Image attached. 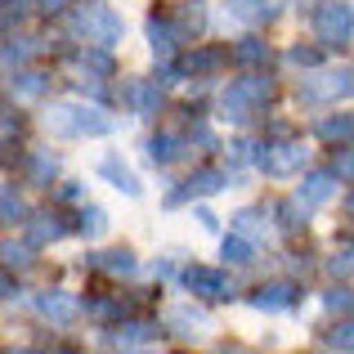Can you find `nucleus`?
Returning a JSON list of instances; mask_svg holds the SVG:
<instances>
[{"label": "nucleus", "instance_id": "31", "mask_svg": "<svg viewBox=\"0 0 354 354\" xmlns=\"http://www.w3.org/2000/svg\"><path fill=\"white\" fill-rule=\"evenodd\" d=\"M332 175H337V180H350V184H354V148H341V153L332 157Z\"/></svg>", "mask_w": 354, "mask_h": 354}, {"label": "nucleus", "instance_id": "28", "mask_svg": "<svg viewBox=\"0 0 354 354\" xmlns=\"http://www.w3.org/2000/svg\"><path fill=\"white\" fill-rule=\"evenodd\" d=\"M234 14L238 18H274V0H238Z\"/></svg>", "mask_w": 354, "mask_h": 354}, {"label": "nucleus", "instance_id": "4", "mask_svg": "<svg viewBox=\"0 0 354 354\" xmlns=\"http://www.w3.org/2000/svg\"><path fill=\"white\" fill-rule=\"evenodd\" d=\"M354 32V9L341 5V0H328V5H319V14H314V36H319L323 45H346Z\"/></svg>", "mask_w": 354, "mask_h": 354}, {"label": "nucleus", "instance_id": "30", "mask_svg": "<svg viewBox=\"0 0 354 354\" xmlns=\"http://www.w3.org/2000/svg\"><path fill=\"white\" fill-rule=\"evenodd\" d=\"M323 305H328L332 314H346V310H354V292H346V287H332V292L323 296Z\"/></svg>", "mask_w": 354, "mask_h": 354}, {"label": "nucleus", "instance_id": "20", "mask_svg": "<svg viewBox=\"0 0 354 354\" xmlns=\"http://www.w3.org/2000/svg\"><path fill=\"white\" fill-rule=\"evenodd\" d=\"M175 157H180V139L175 135H153L148 139V162L166 166V162H175Z\"/></svg>", "mask_w": 354, "mask_h": 354}, {"label": "nucleus", "instance_id": "39", "mask_svg": "<svg viewBox=\"0 0 354 354\" xmlns=\"http://www.w3.org/2000/svg\"><path fill=\"white\" fill-rule=\"evenodd\" d=\"M41 9H45V14H59V9H63V0H45Z\"/></svg>", "mask_w": 354, "mask_h": 354}, {"label": "nucleus", "instance_id": "10", "mask_svg": "<svg viewBox=\"0 0 354 354\" xmlns=\"http://www.w3.org/2000/svg\"><path fill=\"white\" fill-rule=\"evenodd\" d=\"M126 104L135 108L139 117H153L157 108H162V90H157V81H130V86H126Z\"/></svg>", "mask_w": 354, "mask_h": 354}, {"label": "nucleus", "instance_id": "5", "mask_svg": "<svg viewBox=\"0 0 354 354\" xmlns=\"http://www.w3.org/2000/svg\"><path fill=\"white\" fill-rule=\"evenodd\" d=\"M305 99H346L354 95V68H328L319 77H305L301 86Z\"/></svg>", "mask_w": 354, "mask_h": 354}, {"label": "nucleus", "instance_id": "23", "mask_svg": "<svg viewBox=\"0 0 354 354\" xmlns=\"http://www.w3.org/2000/svg\"><path fill=\"white\" fill-rule=\"evenodd\" d=\"M27 175H32L36 184H50L54 175H59V157H50V153H36L32 162H27Z\"/></svg>", "mask_w": 354, "mask_h": 354}, {"label": "nucleus", "instance_id": "17", "mask_svg": "<svg viewBox=\"0 0 354 354\" xmlns=\"http://www.w3.org/2000/svg\"><path fill=\"white\" fill-rule=\"evenodd\" d=\"M319 139H328V144H354V113L323 117L319 121Z\"/></svg>", "mask_w": 354, "mask_h": 354}, {"label": "nucleus", "instance_id": "13", "mask_svg": "<svg viewBox=\"0 0 354 354\" xmlns=\"http://www.w3.org/2000/svg\"><path fill=\"white\" fill-rule=\"evenodd\" d=\"M225 63H229L225 50H193L189 59L180 63V72H184V77H207V72H220Z\"/></svg>", "mask_w": 354, "mask_h": 354}, {"label": "nucleus", "instance_id": "42", "mask_svg": "<svg viewBox=\"0 0 354 354\" xmlns=\"http://www.w3.org/2000/svg\"><path fill=\"white\" fill-rule=\"evenodd\" d=\"M346 211H350V216H354V193H350V198H346Z\"/></svg>", "mask_w": 354, "mask_h": 354}, {"label": "nucleus", "instance_id": "8", "mask_svg": "<svg viewBox=\"0 0 354 354\" xmlns=\"http://www.w3.org/2000/svg\"><path fill=\"white\" fill-rule=\"evenodd\" d=\"M220 189H225V175L207 166V171H193L189 180H184V189H175L166 202H171V207H180L184 198H207V193H220Z\"/></svg>", "mask_w": 354, "mask_h": 354}, {"label": "nucleus", "instance_id": "1", "mask_svg": "<svg viewBox=\"0 0 354 354\" xmlns=\"http://www.w3.org/2000/svg\"><path fill=\"white\" fill-rule=\"evenodd\" d=\"M269 95H274V81H269V77H260V72H251V77H238L234 86L220 95V117L247 121L251 113H260V108L269 104Z\"/></svg>", "mask_w": 354, "mask_h": 354}, {"label": "nucleus", "instance_id": "2", "mask_svg": "<svg viewBox=\"0 0 354 354\" xmlns=\"http://www.w3.org/2000/svg\"><path fill=\"white\" fill-rule=\"evenodd\" d=\"M54 135H108L113 130V121H108L99 108H81V104H59L45 113Z\"/></svg>", "mask_w": 354, "mask_h": 354}, {"label": "nucleus", "instance_id": "3", "mask_svg": "<svg viewBox=\"0 0 354 354\" xmlns=\"http://www.w3.org/2000/svg\"><path fill=\"white\" fill-rule=\"evenodd\" d=\"M77 32L86 36V41H95V45H104V50H108V45L121 41V32H126V27H121V18L108 5H86L77 14Z\"/></svg>", "mask_w": 354, "mask_h": 354}, {"label": "nucleus", "instance_id": "38", "mask_svg": "<svg viewBox=\"0 0 354 354\" xmlns=\"http://www.w3.org/2000/svg\"><path fill=\"white\" fill-rule=\"evenodd\" d=\"M251 157V144H229V162H247Z\"/></svg>", "mask_w": 354, "mask_h": 354}, {"label": "nucleus", "instance_id": "21", "mask_svg": "<svg viewBox=\"0 0 354 354\" xmlns=\"http://www.w3.org/2000/svg\"><path fill=\"white\" fill-rule=\"evenodd\" d=\"M45 86H50V77H45V72H18V77H14V95L18 99H41Z\"/></svg>", "mask_w": 354, "mask_h": 354}, {"label": "nucleus", "instance_id": "32", "mask_svg": "<svg viewBox=\"0 0 354 354\" xmlns=\"http://www.w3.org/2000/svg\"><path fill=\"white\" fill-rule=\"evenodd\" d=\"M0 216H5L9 225H14V220L23 216V202H18V193H14V189H5V193H0Z\"/></svg>", "mask_w": 354, "mask_h": 354}, {"label": "nucleus", "instance_id": "27", "mask_svg": "<svg viewBox=\"0 0 354 354\" xmlns=\"http://www.w3.org/2000/svg\"><path fill=\"white\" fill-rule=\"evenodd\" d=\"M234 229H238L242 238H256V234H265V216H260V211H238Z\"/></svg>", "mask_w": 354, "mask_h": 354}, {"label": "nucleus", "instance_id": "15", "mask_svg": "<svg viewBox=\"0 0 354 354\" xmlns=\"http://www.w3.org/2000/svg\"><path fill=\"white\" fill-rule=\"evenodd\" d=\"M175 41H180V32H175L166 18H148V45H153L157 59H171V54H175Z\"/></svg>", "mask_w": 354, "mask_h": 354}, {"label": "nucleus", "instance_id": "6", "mask_svg": "<svg viewBox=\"0 0 354 354\" xmlns=\"http://www.w3.org/2000/svg\"><path fill=\"white\" fill-rule=\"evenodd\" d=\"M184 287H189L193 296H207V301H225V296H234L229 274L207 269V265H189V269H184Z\"/></svg>", "mask_w": 354, "mask_h": 354}, {"label": "nucleus", "instance_id": "37", "mask_svg": "<svg viewBox=\"0 0 354 354\" xmlns=\"http://www.w3.org/2000/svg\"><path fill=\"white\" fill-rule=\"evenodd\" d=\"M5 265H27V247H14V242H5Z\"/></svg>", "mask_w": 354, "mask_h": 354}, {"label": "nucleus", "instance_id": "16", "mask_svg": "<svg viewBox=\"0 0 354 354\" xmlns=\"http://www.w3.org/2000/svg\"><path fill=\"white\" fill-rule=\"evenodd\" d=\"M328 198H332V171L305 175V184H301V193H296V202H305V207H319V202H328Z\"/></svg>", "mask_w": 354, "mask_h": 354}, {"label": "nucleus", "instance_id": "7", "mask_svg": "<svg viewBox=\"0 0 354 354\" xmlns=\"http://www.w3.org/2000/svg\"><path fill=\"white\" fill-rule=\"evenodd\" d=\"M256 162L265 166V175H292V171H301V162H305V148L301 144H265L256 153Z\"/></svg>", "mask_w": 354, "mask_h": 354}, {"label": "nucleus", "instance_id": "12", "mask_svg": "<svg viewBox=\"0 0 354 354\" xmlns=\"http://www.w3.org/2000/svg\"><path fill=\"white\" fill-rule=\"evenodd\" d=\"M99 175H104V180L113 184V189L130 193V198H135V193H139V180H135V171H130V166L121 162L117 153H113V157H104V162H99Z\"/></svg>", "mask_w": 354, "mask_h": 354}, {"label": "nucleus", "instance_id": "25", "mask_svg": "<svg viewBox=\"0 0 354 354\" xmlns=\"http://www.w3.org/2000/svg\"><path fill=\"white\" fill-rule=\"evenodd\" d=\"M81 72H99V77H113V54L99 45V50H86L81 54Z\"/></svg>", "mask_w": 354, "mask_h": 354}, {"label": "nucleus", "instance_id": "34", "mask_svg": "<svg viewBox=\"0 0 354 354\" xmlns=\"http://www.w3.org/2000/svg\"><path fill=\"white\" fill-rule=\"evenodd\" d=\"M287 63H292V68H314V63H319V50H301V45H296V50H287Z\"/></svg>", "mask_w": 354, "mask_h": 354}, {"label": "nucleus", "instance_id": "9", "mask_svg": "<svg viewBox=\"0 0 354 354\" xmlns=\"http://www.w3.org/2000/svg\"><path fill=\"white\" fill-rule=\"evenodd\" d=\"M36 310H41L50 323H72L81 314V305L72 301L68 292H41V296H36Z\"/></svg>", "mask_w": 354, "mask_h": 354}, {"label": "nucleus", "instance_id": "19", "mask_svg": "<svg viewBox=\"0 0 354 354\" xmlns=\"http://www.w3.org/2000/svg\"><path fill=\"white\" fill-rule=\"evenodd\" d=\"M265 59H269V45L256 41V36H247V41L234 45V63H242V68H260Z\"/></svg>", "mask_w": 354, "mask_h": 354}, {"label": "nucleus", "instance_id": "22", "mask_svg": "<svg viewBox=\"0 0 354 354\" xmlns=\"http://www.w3.org/2000/svg\"><path fill=\"white\" fill-rule=\"evenodd\" d=\"M77 229L86 238H99V234H108V216L99 207H81V216H77Z\"/></svg>", "mask_w": 354, "mask_h": 354}, {"label": "nucleus", "instance_id": "26", "mask_svg": "<svg viewBox=\"0 0 354 354\" xmlns=\"http://www.w3.org/2000/svg\"><path fill=\"white\" fill-rule=\"evenodd\" d=\"M225 260H229V265H247V260H251V242L242 234H229L225 238Z\"/></svg>", "mask_w": 354, "mask_h": 354}, {"label": "nucleus", "instance_id": "33", "mask_svg": "<svg viewBox=\"0 0 354 354\" xmlns=\"http://www.w3.org/2000/svg\"><path fill=\"white\" fill-rule=\"evenodd\" d=\"M328 269H332V274H354V247H346V251H337V256L328 260Z\"/></svg>", "mask_w": 354, "mask_h": 354}, {"label": "nucleus", "instance_id": "29", "mask_svg": "<svg viewBox=\"0 0 354 354\" xmlns=\"http://www.w3.org/2000/svg\"><path fill=\"white\" fill-rule=\"evenodd\" d=\"M328 346L354 354V319H350V323H337V328H328Z\"/></svg>", "mask_w": 354, "mask_h": 354}, {"label": "nucleus", "instance_id": "11", "mask_svg": "<svg viewBox=\"0 0 354 354\" xmlns=\"http://www.w3.org/2000/svg\"><path fill=\"white\" fill-rule=\"evenodd\" d=\"M162 323H166V328H175V332H184V337H198V332H207V314L193 310V305H171Z\"/></svg>", "mask_w": 354, "mask_h": 354}, {"label": "nucleus", "instance_id": "14", "mask_svg": "<svg viewBox=\"0 0 354 354\" xmlns=\"http://www.w3.org/2000/svg\"><path fill=\"white\" fill-rule=\"evenodd\" d=\"M292 301H296L292 283H269V287H260V292H251V305H256V310H287Z\"/></svg>", "mask_w": 354, "mask_h": 354}, {"label": "nucleus", "instance_id": "41", "mask_svg": "<svg viewBox=\"0 0 354 354\" xmlns=\"http://www.w3.org/2000/svg\"><path fill=\"white\" fill-rule=\"evenodd\" d=\"M220 354H251V350H242V346H225Z\"/></svg>", "mask_w": 354, "mask_h": 354}, {"label": "nucleus", "instance_id": "18", "mask_svg": "<svg viewBox=\"0 0 354 354\" xmlns=\"http://www.w3.org/2000/svg\"><path fill=\"white\" fill-rule=\"evenodd\" d=\"M54 238H63L59 216H36L32 225H27V242H32V247H45V242H54Z\"/></svg>", "mask_w": 354, "mask_h": 354}, {"label": "nucleus", "instance_id": "24", "mask_svg": "<svg viewBox=\"0 0 354 354\" xmlns=\"http://www.w3.org/2000/svg\"><path fill=\"white\" fill-rule=\"evenodd\" d=\"M95 265L104 269V274H130V269H135V256H130V251L121 247V251H104V256H99Z\"/></svg>", "mask_w": 354, "mask_h": 354}, {"label": "nucleus", "instance_id": "40", "mask_svg": "<svg viewBox=\"0 0 354 354\" xmlns=\"http://www.w3.org/2000/svg\"><path fill=\"white\" fill-rule=\"evenodd\" d=\"M50 354H81V350H77V346H54Z\"/></svg>", "mask_w": 354, "mask_h": 354}, {"label": "nucleus", "instance_id": "36", "mask_svg": "<svg viewBox=\"0 0 354 354\" xmlns=\"http://www.w3.org/2000/svg\"><path fill=\"white\" fill-rule=\"evenodd\" d=\"M23 54H27V50H23V45H14V41H9V45H5V68H9V72H14V68H18V63H23Z\"/></svg>", "mask_w": 354, "mask_h": 354}, {"label": "nucleus", "instance_id": "35", "mask_svg": "<svg viewBox=\"0 0 354 354\" xmlns=\"http://www.w3.org/2000/svg\"><path fill=\"white\" fill-rule=\"evenodd\" d=\"M278 216H283V229H301L305 220H296V202H283L278 207Z\"/></svg>", "mask_w": 354, "mask_h": 354}]
</instances>
